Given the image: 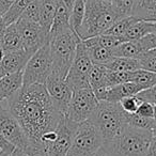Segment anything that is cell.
<instances>
[{"mask_svg": "<svg viewBox=\"0 0 156 156\" xmlns=\"http://www.w3.org/2000/svg\"><path fill=\"white\" fill-rule=\"evenodd\" d=\"M8 107L18 120L32 144L44 154L41 139L52 132L65 118L54 106L45 85L22 87L7 101Z\"/></svg>", "mask_w": 156, "mask_h": 156, "instance_id": "obj_1", "label": "cell"}, {"mask_svg": "<svg viewBox=\"0 0 156 156\" xmlns=\"http://www.w3.org/2000/svg\"><path fill=\"white\" fill-rule=\"evenodd\" d=\"M153 132L126 124L110 140L104 141L98 156H145Z\"/></svg>", "mask_w": 156, "mask_h": 156, "instance_id": "obj_2", "label": "cell"}, {"mask_svg": "<svg viewBox=\"0 0 156 156\" xmlns=\"http://www.w3.org/2000/svg\"><path fill=\"white\" fill-rule=\"evenodd\" d=\"M120 18L115 3L107 0H87L85 17L77 31L80 40L105 33Z\"/></svg>", "mask_w": 156, "mask_h": 156, "instance_id": "obj_3", "label": "cell"}, {"mask_svg": "<svg viewBox=\"0 0 156 156\" xmlns=\"http://www.w3.org/2000/svg\"><path fill=\"white\" fill-rule=\"evenodd\" d=\"M80 37L72 28H67L49 37V47L52 59V73L65 79L73 60Z\"/></svg>", "mask_w": 156, "mask_h": 156, "instance_id": "obj_4", "label": "cell"}, {"mask_svg": "<svg viewBox=\"0 0 156 156\" xmlns=\"http://www.w3.org/2000/svg\"><path fill=\"white\" fill-rule=\"evenodd\" d=\"M90 121L100 130L104 141L115 138L127 124L126 112L122 109L121 105L106 101L98 103Z\"/></svg>", "mask_w": 156, "mask_h": 156, "instance_id": "obj_5", "label": "cell"}, {"mask_svg": "<svg viewBox=\"0 0 156 156\" xmlns=\"http://www.w3.org/2000/svg\"><path fill=\"white\" fill-rule=\"evenodd\" d=\"M104 143L102 135L90 120L78 123L66 156H98Z\"/></svg>", "mask_w": 156, "mask_h": 156, "instance_id": "obj_6", "label": "cell"}, {"mask_svg": "<svg viewBox=\"0 0 156 156\" xmlns=\"http://www.w3.org/2000/svg\"><path fill=\"white\" fill-rule=\"evenodd\" d=\"M52 73V59L49 42L37 49L27 62L23 71V87L40 83L45 85Z\"/></svg>", "mask_w": 156, "mask_h": 156, "instance_id": "obj_7", "label": "cell"}, {"mask_svg": "<svg viewBox=\"0 0 156 156\" xmlns=\"http://www.w3.org/2000/svg\"><path fill=\"white\" fill-rule=\"evenodd\" d=\"M0 133L14 147L25 151L29 156L41 153L29 140L22 125L10 111L9 107L2 106V102H0Z\"/></svg>", "mask_w": 156, "mask_h": 156, "instance_id": "obj_8", "label": "cell"}, {"mask_svg": "<svg viewBox=\"0 0 156 156\" xmlns=\"http://www.w3.org/2000/svg\"><path fill=\"white\" fill-rule=\"evenodd\" d=\"M93 63L89 57L87 47L83 41H80L77 45L73 63L65 77V81L73 91L91 88L89 85V75Z\"/></svg>", "mask_w": 156, "mask_h": 156, "instance_id": "obj_9", "label": "cell"}, {"mask_svg": "<svg viewBox=\"0 0 156 156\" xmlns=\"http://www.w3.org/2000/svg\"><path fill=\"white\" fill-rule=\"evenodd\" d=\"M100 101L96 98L91 88L73 91L69 106L65 115V119L73 123H81L90 120Z\"/></svg>", "mask_w": 156, "mask_h": 156, "instance_id": "obj_10", "label": "cell"}, {"mask_svg": "<svg viewBox=\"0 0 156 156\" xmlns=\"http://www.w3.org/2000/svg\"><path fill=\"white\" fill-rule=\"evenodd\" d=\"M23 41V49L33 55L37 49L49 42V32L40 23L27 22L18 18L15 22Z\"/></svg>", "mask_w": 156, "mask_h": 156, "instance_id": "obj_11", "label": "cell"}, {"mask_svg": "<svg viewBox=\"0 0 156 156\" xmlns=\"http://www.w3.org/2000/svg\"><path fill=\"white\" fill-rule=\"evenodd\" d=\"M78 123H73L64 118L57 126V138L54 141L45 145L44 155L45 156H66L74 133Z\"/></svg>", "mask_w": 156, "mask_h": 156, "instance_id": "obj_12", "label": "cell"}, {"mask_svg": "<svg viewBox=\"0 0 156 156\" xmlns=\"http://www.w3.org/2000/svg\"><path fill=\"white\" fill-rule=\"evenodd\" d=\"M45 86L48 94L54 103L55 108L60 113L65 115L67 109H69L72 95H73V90L66 83L65 79L60 78L59 76L54 75V74H51L48 77Z\"/></svg>", "mask_w": 156, "mask_h": 156, "instance_id": "obj_13", "label": "cell"}, {"mask_svg": "<svg viewBox=\"0 0 156 156\" xmlns=\"http://www.w3.org/2000/svg\"><path fill=\"white\" fill-rule=\"evenodd\" d=\"M32 56L25 49L5 52L0 62V78L9 74L24 71L27 62Z\"/></svg>", "mask_w": 156, "mask_h": 156, "instance_id": "obj_14", "label": "cell"}, {"mask_svg": "<svg viewBox=\"0 0 156 156\" xmlns=\"http://www.w3.org/2000/svg\"><path fill=\"white\" fill-rule=\"evenodd\" d=\"M141 90V88L135 83L128 81V83H124L121 85L115 86V87L108 88V89L102 90V91L94 93L98 101H106V102L110 103H119L122 98H126V96L130 95H136L138 94Z\"/></svg>", "mask_w": 156, "mask_h": 156, "instance_id": "obj_15", "label": "cell"}, {"mask_svg": "<svg viewBox=\"0 0 156 156\" xmlns=\"http://www.w3.org/2000/svg\"><path fill=\"white\" fill-rule=\"evenodd\" d=\"M23 87V71L0 78V102H7Z\"/></svg>", "mask_w": 156, "mask_h": 156, "instance_id": "obj_16", "label": "cell"}, {"mask_svg": "<svg viewBox=\"0 0 156 156\" xmlns=\"http://www.w3.org/2000/svg\"><path fill=\"white\" fill-rule=\"evenodd\" d=\"M69 11L62 0H56V11H55L54 20L49 31V37L57 34L67 28H71L69 25Z\"/></svg>", "mask_w": 156, "mask_h": 156, "instance_id": "obj_17", "label": "cell"}, {"mask_svg": "<svg viewBox=\"0 0 156 156\" xmlns=\"http://www.w3.org/2000/svg\"><path fill=\"white\" fill-rule=\"evenodd\" d=\"M0 45L3 48L5 52L23 49L22 37L15 23L7 26L2 37L0 39Z\"/></svg>", "mask_w": 156, "mask_h": 156, "instance_id": "obj_18", "label": "cell"}, {"mask_svg": "<svg viewBox=\"0 0 156 156\" xmlns=\"http://www.w3.org/2000/svg\"><path fill=\"white\" fill-rule=\"evenodd\" d=\"M156 31V23L149 22V20H139L134 25L128 28V30L124 33V35L121 37L122 41H136L140 40L147 34Z\"/></svg>", "mask_w": 156, "mask_h": 156, "instance_id": "obj_19", "label": "cell"}, {"mask_svg": "<svg viewBox=\"0 0 156 156\" xmlns=\"http://www.w3.org/2000/svg\"><path fill=\"white\" fill-rule=\"evenodd\" d=\"M132 15L152 22L156 17V0H136Z\"/></svg>", "mask_w": 156, "mask_h": 156, "instance_id": "obj_20", "label": "cell"}, {"mask_svg": "<svg viewBox=\"0 0 156 156\" xmlns=\"http://www.w3.org/2000/svg\"><path fill=\"white\" fill-rule=\"evenodd\" d=\"M104 66L108 69L117 72H134L141 69L138 59L125 58V57H113Z\"/></svg>", "mask_w": 156, "mask_h": 156, "instance_id": "obj_21", "label": "cell"}, {"mask_svg": "<svg viewBox=\"0 0 156 156\" xmlns=\"http://www.w3.org/2000/svg\"><path fill=\"white\" fill-rule=\"evenodd\" d=\"M139 41H124L118 46L112 48V55L115 57H125V58H138L143 54Z\"/></svg>", "mask_w": 156, "mask_h": 156, "instance_id": "obj_22", "label": "cell"}, {"mask_svg": "<svg viewBox=\"0 0 156 156\" xmlns=\"http://www.w3.org/2000/svg\"><path fill=\"white\" fill-rule=\"evenodd\" d=\"M40 1V24L49 32L56 11V0H39Z\"/></svg>", "mask_w": 156, "mask_h": 156, "instance_id": "obj_23", "label": "cell"}, {"mask_svg": "<svg viewBox=\"0 0 156 156\" xmlns=\"http://www.w3.org/2000/svg\"><path fill=\"white\" fill-rule=\"evenodd\" d=\"M106 67L104 65L93 64L89 75V85L94 93L107 89L106 85Z\"/></svg>", "mask_w": 156, "mask_h": 156, "instance_id": "obj_24", "label": "cell"}, {"mask_svg": "<svg viewBox=\"0 0 156 156\" xmlns=\"http://www.w3.org/2000/svg\"><path fill=\"white\" fill-rule=\"evenodd\" d=\"M130 81L138 85L141 88V90L149 89L156 83V73L139 69L137 71L132 72Z\"/></svg>", "mask_w": 156, "mask_h": 156, "instance_id": "obj_25", "label": "cell"}, {"mask_svg": "<svg viewBox=\"0 0 156 156\" xmlns=\"http://www.w3.org/2000/svg\"><path fill=\"white\" fill-rule=\"evenodd\" d=\"M87 50L93 64L105 65L115 57L112 55V49L103 47V46L100 45L87 47Z\"/></svg>", "mask_w": 156, "mask_h": 156, "instance_id": "obj_26", "label": "cell"}, {"mask_svg": "<svg viewBox=\"0 0 156 156\" xmlns=\"http://www.w3.org/2000/svg\"><path fill=\"white\" fill-rule=\"evenodd\" d=\"M86 3H87V0H75L73 8L71 10L69 25H71V28L76 33H77L79 27L81 26V23H83V17H85Z\"/></svg>", "mask_w": 156, "mask_h": 156, "instance_id": "obj_27", "label": "cell"}, {"mask_svg": "<svg viewBox=\"0 0 156 156\" xmlns=\"http://www.w3.org/2000/svg\"><path fill=\"white\" fill-rule=\"evenodd\" d=\"M137 20H139V18L135 17L134 15L119 18V20H118L106 32L103 33V34H110V35H113V37H122L124 35V33L128 30V28H129L132 25H134Z\"/></svg>", "mask_w": 156, "mask_h": 156, "instance_id": "obj_28", "label": "cell"}, {"mask_svg": "<svg viewBox=\"0 0 156 156\" xmlns=\"http://www.w3.org/2000/svg\"><path fill=\"white\" fill-rule=\"evenodd\" d=\"M126 122H127L128 125L136 128H140V129L150 130V132H153L155 129V121H154V119L142 117V115H137L136 112H126Z\"/></svg>", "mask_w": 156, "mask_h": 156, "instance_id": "obj_29", "label": "cell"}, {"mask_svg": "<svg viewBox=\"0 0 156 156\" xmlns=\"http://www.w3.org/2000/svg\"><path fill=\"white\" fill-rule=\"evenodd\" d=\"M33 0H16L14 5L8 10L7 13L3 15L5 17V22L7 24V26L15 23L18 18L20 17V15L23 14L24 10L32 2Z\"/></svg>", "mask_w": 156, "mask_h": 156, "instance_id": "obj_30", "label": "cell"}, {"mask_svg": "<svg viewBox=\"0 0 156 156\" xmlns=\"http://www.w3.org/2000/svg\"><path fill=\"white\" fill-rule=\"evenodd\" d=\"M130 77H132V72H117L107 69H106L107 89L111 87H115V86L121 85V83H128V81H130Z\"/></svg>", "mask_w": 156, "mask_h": 156, "instance_id": "obj_31", "label": "cell"}, {"mask_svg": "<svg viewBox=\"0 0 156 156\" xmlns=\"http://www.w3.org/2000/svg\"><path fill=\"white\" fill-rule=\"evenodd\" d=\"M22 20L27 22L32 23H40V1L39 0H33L32 2L24 10L23 14L20 15Z\"/></svg>", "mask_w": 156, "mask_h": 156, "instance_id": "obj_32", "label": "cell"}, {"mask_svg": "<svg viewBox=\"0 0 156 156\" xmlns=\"http://www.w3.org/2000/svg\"><path fill=\"white\" fill-rule=\"evenodd\" d=\"M142 100L138 98L137 95H130L126 96V98H122L119 102V104L121 105L122 109L127 113H135L138 109L139 105L141 104Z\"/></svg>", "mask_w": 156, "mask_h": 156, "instance_id": "obj_33", "label": "cell"}, {"mask_svg": "<svg viewBox=\"0 0 156 156\" xmlns=\"http://www.w3.org/2000/svg\"><path fill=\"white\" fill-rule=\"evenodd\" d=\"M137 59L140 62L141 69L156 73V55L152 54L151 51H147L141 54Z\"/></svg>", "mask_w": 156, "mask_h": 156, "instance_id": "obj_34", "label": "cell"}, {"mask_svg": "<svg viewBox=\"0 0 156 156\" xmlns=\"http://www.w3.org/2000/svg\"><path fill=\"white\" fill-rule=\"evenodd\" d=\"M135 2L136 0H117L115 2H113L120 18L132 15Z\"/></svg>", "mask_w": 156, "mask_h": 156, "instance_id": "obj_35", "label": "cell"}, {"mask_svg": "<svg viewBox=\"0 0 156 156\" xmlns=\"http://www.w3.org/2000/svg\"><path fill=\"white\" fill-rule=\"evenodd\" d=\"M155 108H156L155 104L147 102V101H142L141 104L139 105L136 113L139 115H142V117L154 119V117H155Z\"/></svg>", "mask_w": 156, "mask_h": 156, "instance_id": "obj_36", "label": "cell"}, {"mask_svg": "<svg viewBox=\"0 0 156 156\" xmlns=\"http://www.w3.org/2000/svg\"><path fill=\"white\" fill-rule=\"evenodd\" d=\"M141 48L144 52L150 51V50L156 49V31L147 34L142 39L138 40Z\"/></svg>", "mask_w": 156, "mask_h": 156, "instance_id": "obj_37", "label": "cell"}, {"mask_svg": "<svg viewBox=\"0 0 156 156\" xmlns=\"http://www.w3.org/2000/svg\"><path fill=\"white\" fill-rule=\"evenodd\" d=\"M140 100L147 101V102L153 103L156 105V83L153 87L149 88V89H145L140 91L138 94H136Z\"/></svg>", "mask_w": 156, "mask_h": 156, "instance_id": "obj_38", "label": "cell"}, {"mask_svg": "<svg viewBox=\"0 0 156 156\" xmlns=\"http://www.w3.org/2000/svg\"><path fill=\"white\" fill-rule=\"evenodd\" d=\"M14 150H15V147H14L10 141H8L7 139L3 137V135L0 133V151L5 152V153H8V154H11Z\"/></svg>", "mask_w": 156, "mask_h": 156, "instance_id": "obj_39", "label": "cell"}, {"mask_svg": "<svg viewBox=\"0 0 156 156\" xmlns=\"http://www.w3.org/2000/svg\"><path fill=\"white\" fill-rule=\"evenodd\" d=\"M15 1L16 0H0V13L5 15Z\"/></svg>", "mask_w": 156, "mask_h": 156, "instance_id": "obj_40", "label": "cell"}, {"mask_svg": "<svg viewBox=\"0 0 156 156\" xmlns=\"http://www.w3.org/2000/svg\"><path fill=\"white\" fill-rule=\"evenodd\" d=\"M145 156H156V133H153L151 142L149 145V150Z\"/></svg>", "mask_w": 156, "mask_h": 156, "instance_id": "obj_41", "label": "cell"}, {"mask_svg": "<svg viewBox=\"0 0 156 156\" xmlns=\"http://www.w3.org/2000/svg\"><path fill=\"white\" fill-rule=\"evenodd\" d=\"M7 28V24L5 22V17H3V14L0 13V39L2 37L3 33H5V30Z\"/></svg>", "mask_w": 156, "mask_h": 156, "instance_id": "obj_42", "label": "cell"}, {"mask_svg": "<svg viewBox=\"0 0 156 156\" xmlns=\"http://www.w3.org/2000/svg\"><path fill=\"white\" fill-rule=\"evenodd\" d=\"M11 156H29V155L25 151H23V150L15 147V150L11 153Z\"/></svg>", "mask_w": 156, "mask_h": 156, "instance_id": "obj_43", "label": "cell"}, {"mask_svg": "<svg viewBox=\"0 0 156 156\" xmlns=\"http://www.w3.org/2000/svg\"><path fill=\"white\" fill-rule=\"evenodd\" d=\"M62 1H63V3L66 5L67 9H69V13H71V10H72V8H73V5H74V2H75V0H62Z\"/></svg>", "mask_w": 156, "mask_h": 156, "instance_id": "obj_44", "label": "cell"}, {"mask_svg": "<svg viewBox=\"0 0 156 156\" xmlns=\"http://www.w3.org/2000/svg\"><path fill=\"white\" fill-rule=\"evenodd\" d=\"M0 156H11V154H8V153H5V152L0 151Z\"/></svg>", "mask_w": 156, "mask_h": 156, "instance_id": "obj_45", "label": "cell"}, {"mask_svg": "<svg viewBox=\"0 0 156 156\" xmlns=\"http://www.w3.org/2000/svg\"><path fill=\"white\" fill-rule=\"evenodd\" d=\"M154 121H155V129L153 130V133H156V108H155V117H154Z\"/></svg>", "mask_w": 156, "mask_h": 156, "instance_id": "obj_46", "label": "cell"}, {"mask_svg": "<svg viewBox=\"0 0 156 156\" xmlns=\"http://www.w3.org/2000/svg\"><path fill=\"white\" fill-rule=\"evenodd\" d=\"M31 156H45L43 153H37V154H34V155H31Z\"/></svg>", "mask_w": 156, "mask_h": 156, "instance_id": "obj_47", "label": "cell"}, {"mask_svg": "<svg viewBox=\"0 0 156 156\" xmlns=\"http://www.w3.org/2000/svg\"><path fill=\"white\" fill-rule=\"evenodd\" d=\"M150 51H151V52H152V54L156 55V49H153V50H150Z\"/></svg>", "mask_w": 156, "mask_h": 156, "instance_id": "obj_48", "label": "cell"}, {"mask_svg": "<svg viewBox=\"0 0 156 156\" xmlns=\"http://www.w3.org/2000/svg\"><path fill=\"white\" fill-rule=\"evenodd\" d=\"M107 1H110V2H115L117 0H107Z\"/></svg>", "mask_w": 156, "mask_h": 156, "instance_id": "obj_49", "label": "cell"}, {"mask_svg": "<svg viewBox=\"0 0 156 156\" xmlns=\"http://www.w3.org/2000/svg\"><path fill=\"white\" fill-rule=\"evenodd\" d=\"M155 23H156V22H155Z\"/></svg>", "mask_w": 156, "mask_h": 156, "instance_id": "obj_50", "label": "cell"}]
</instances>
